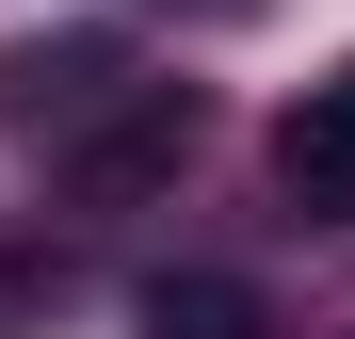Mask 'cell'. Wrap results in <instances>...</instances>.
Listing matches in <instances>:
<instances>
[{
  "label": "cell",
  "instance_id": "1",
  "mask_svg": "<svg viewBox=\"0 0 355 339\" xmlns=\"http://www.w3.org/2000/svg\"><path fill=\"white\" fill-rule=\"evenodd\" d=\"M194 146H210V97H194V81H130V97L65 146V194H81V210H146Z\"/></svg>",
  "mask_w": 355,
  "mask_h": 339
},
{
  "label": "cell",
  "instance_id": "2",
  "mask_svg": "<svg viewBox=\"0 0 355 339\" xmlns=\"http://www.w3.org/2000/svg\"><path fill=\"white\" fill-rule=\"evenodd\" d=\"M275 194H291V226H355V49L275 113Z\"/></svg>",
  "mask_w": 355,
  "mask_h": 339
},
{
  "label": "cell",
  "instance_id": "3",
  "mask_svg": "<svg viewBox=\"0 0 355 339\" xmlns=\"http://www.w3.org/2000/svg\"><path fill=\"white\" fill-rule=\"evenodd\" d=\"M113 33H65V49H0V113H17V130H97L113 113Z\"/></svg>",
  "mask_w": 355,
  "mask_h": 339
},
{
  "label": "cell",
  "instance_id": "4",
  "mask_svg": "<svg viewBox=\"0 0 355 339\" xmlns=\"http://www.w3.org/2000/svg\"><path fill=\"white\" fill-rule=\"evenodd\" d=\"M146 339H275V323H259L243 275H162V291H146Z\"/></svg>",
  "mask_w": 355,
  "mask_h": 339
},
{
  "label": "cell",
  "instance_id": "5",
  "mask_svg": "<svg viewBox=\"0 0 355 339\" xmlns=\"http://www.w3.org/2000/svg\"><path fill=\"white\" fill-rule=\"evenodd\" d=\"M65 307V243H0V323H49Z\"/></svg>",
  "mask_w": 355,
  "mask_h": 339
},
{
  "label": "cell",
  "instance_id": "6",
  "mask_svg": "<svg viewBox=\"0 0 355 339\" xmlns=\"http://www.w3.org/2000/svg\"><path fill=\"white\" fill-rule=\"evenodd\" d=\"M178 17H243V0H178Z\"/></svg>",
  "mask_w": 355,
  "mask_h": 339
}]
</instances>
